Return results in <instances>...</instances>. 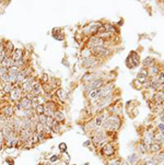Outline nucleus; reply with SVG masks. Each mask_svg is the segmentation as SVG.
Segmentation results:
<instances>
[{"mask_svg":"<svg viewBox=\"0 0 164 165\" xmlns=\"http://www.w3.org/2000/svg\"><path fill=\"white\" fill-rule=\"evenodd\" d=\"M120 127V119L117 116H109L107 118H105L103 124H102V128L105 130H109V131H117Z\"/></svg>","mask_w":164,"mask_h":165,"instance_id":"obj_1","label":"nucleus"},{"mask_svg":"<svg viewBox=\"0 0 164 165\" xmlns=\"http://www.w3.org/2000/svg\"><path fill=\"white\" fill-rule=\"evenodd\" d=\"M10 97L12 101H20L23 97V91L21 89L20 84H14L13 85V90L10 92Z\"/></svg>","mask_w":164,"mask_h":165,"instance_id":"obj_2","label":"nucleus"},{"mask_svg":"<svg viewBox=\"0 0 164 165\" xmlns=\"http://www.w3.org/2000/svg\"><path fill=\"white\" fill-rule=\"evenodd\" d=\"M103 83H104V81L102 80V79H99V78H97V79L91 81V82H89L88 84L85 85V91L91 92V91L96 90V89H101V86L103 85Z\"/></svg>","mask_w":164,"mask_h":165,"instance_id":"obj_3","label":"nucleus"},{"mask_svg":"<svg viewBox=\"0 0 164 165\" xmlns=\"http://www.w3.org/2000/svg\"><path fill=\"white\" fill-rule=\"evenodd\" d=\"M90 50H91V53H94L99 56H106L109 54V50L105 48L104 46H95V47L90 48Z\"/></svg>","mask_w":164,"mask_h":165,"instance_id":"obj_4","label":"nucleus"},{"mask_svg":"<svg viewBox=\"0 0 164 165\" xmlns=\"http://www.w3.org/2000/svg\"><path fill=\"white\" fill-rule=\"evenodd\" d=\"M19 102H20V104H21V106H22V110H32V100L27 99L26 96H23Z\"/></svg>","mask_w":164,"mask_h":165,"instance_id":"obj_5","label":"nucleus"},{"mask_svg":"<svg viewBox=\"0 0 164 165\" xmlns=\"http://www.w3.org/2000/svg\"><path fill=\"white\" fill-rule=\"evenodd\" d=\"M0 112H1V114L5 116V118H10L11 116L14 115V108L10 105L5 106V107H2V108L0 110Z\"/></svg>","mask_w":164,"mask_h":165,"instance_id":"obj_6","label":"nucleus"},{"mask_svg":"<svg viewBox=\"0 0 164 165\" xmlns=\"http://www.w3.org/2000/svg\"><path fill=\"white\" fill-rule=\"evenodd\" d=\"M102 151H103V154H104L105 156H112V155L114 154L115 149L110 143H105V144L103 145Z\"/></svg>","mask_w":164,"mask_h":165,"instance_id":"obj_7","label":"nucleus"},{"mask_svg":"<svg viewBox=\"0 0 164 165\" xmlns=\"http://www.w3.org/2000/svg\"><path fill=\"white\" fill-rule=\"evenodd\" d=\"M89 46L91 48L95 47V46H103V38L97 37V36L91 37V40H89Z\"/></svg>","mask_w":164,"mask_h":165,"instance_id":"obj_8","label":"nucleus"},{"mask_svg":"<svg viewBox=\"0 0 164 165\" xmlns=\"http://www.w3.org/2000/svg\"><path fill=\"white\" fill-rule=\"evenodd\" d=\"M11 58L13 59V61H18L23 58V50L21 48H14V50L11 54Z\"/></svg>","mask_w":164,"mask_h":165,"instance_id":"obj_9","label":"nucleus"},{"mask_svg":"<svg viewBox=\"0 0 164 165\" xmlns=\"http://www.w3.org/2000/svg\"><path fill=\"white\" fill-rule=\"evenodd\" d=\"M130 60H131V64H132V65H131V68H134V67H137V66L139 65V58H138V55H137L134 51L130 53L127 61H130Z\"/></svg>","mask_w":164,"mask_h":165,"instance_id":"obj_10","label":"nucleus"},{"mask_svg":"<svg viewBox=\"0 0 164 165\" xmlns=\"http://www.w3.org/2000/svg\"><path fill=\"white\" fill-rule=\"evenodd\" d=\"M112 89H113V85H112V84L106 85L105 88L101 89V92H99V99H103V97H105V96L109 95V93L112 92Z\"/></svg>","mask_w":164,"mask_h":165,"instance_id":"obj_11","label":"nucleus"},{"mask_svg":"<svg viewBox=\"0 0 164 165\" xmlns=\"http://www.w3.org/2000/svg\"><path fill=\"white\" fill-rule=\"evenodd\" d=\"M13 66H14V61H13V59L11 57H5V59L2 60V62H1V67L7 68V69H9V68L13 67Z\"/></svg>","mask_w":164,"mask_h":165,"instance_id":"obj_12","label":"nucleus"},{"mask_svg":"<svg viewBox=\"0 0 164 165\" xmlns=\"http://www.w3.org/2000/svg\"><path fill=\"white\" fill-rule=\"evenodd\" d=\"M96 65H97V60L95 59V58H93V57H89V58H86L84 60V67L88 68V69L89 68H93Z\"/></svg>","mask_w":164,"mask_h":165,"instance_id":"obj_13","label":"nucleus"},{"mask_svg":"<svg viewBox=\"0 0 164 165\" xmlns=\"http://www.w3.org/2000/svg\"><path fill=\"white\" fill-rule=\"evenodd\" d=\"M53 118H54V120L56 121V123L60 124V123H62V121L65 120V115H64V113H62V112H60V110H56V112L54 113Z\"/></svg>","mask_w":164,"mask_h":165,"instance_id":"obj_14","label":"nucleus"},{"mask_svg":"<svg viewBox=\"0 0 164 165\" xmlns=\"http://www.w3.org/2000/svg\"><path fill=\"white\" fill-rule=\"evenodd\" d=\"M95 79H97V75L96 73H88V75H85L83 78H82V81L83 82H91V81H93V80H95Z\"/></svg>","mask_w":164,"mask_h":165,"instance_id":"obj_15","label":"nucleus"},{"mask_svg":"<svg viewBox=\"0 0 164 165\" xmlns=\"http://www.w3.org/2000/svg\"><path fill=\"white\" fill-rule=\"evenodd\" d=\"M152 140H153V134L152 132H147L145 137H144L143 144H145L147 147H150V144L152 143Z\"/></svg>","mask_w":164,"mask_h":165,"instance_id":"obj_16","label":"nucleus"},{"mask_svg":"<svg viewBox=\"0 0 164 165\" xmlns=\"http://www.w3.org/2000/svg\"><path fill=\"white\" fill-rule=\"evenodd\" d=\"M105 119V116L104 115H99L94 120V128H99L102 127V124Z\"/></svg>","mask_w":164,"mask_h":165,"instance_id":"obj_17","label":"nucleus"},{"mask_svg":"<svg viewBox=\"0 0 164 165\" xmlns=\"http://www.w3.org/2000/svg\"><path fill=\"white\" fill-rule=\"evenodd\" d=\"M147 77H148V72L144 70V69H141V72H140L139 75H138L139 81L141 82V83L145 82V81H147Z\"/></svg>","mask_w":164,"mask_h":165,"instance_id":"obj_18","label":"nucleus"},{"mask_svg":"<svg viewBox=\"0 0 164 165\" xmlns=\"http://www.w3.org/2000/svg\"><path fill=\"white\" fill-rule=\"evenodd\" d=\"M154 100L155 102L158 103V104H161V103H163L164 102V93L163 92H158L155 96H154Z\"/></svg>","mask_w":164,"mask_h":165,"instance_id":"obj_19","label":"nucleus"},{"mask_svg":"<svg viewBox=\"0 0 164 165\" xmlns=\"http://www.w3.org/2000/svg\"><path fill=\"white\" fill-rule=\"evenodd\" d=\"M45 108H48V110H53L54 112H56V104H55L54 102H51V101H47V102H45Z\"/></svg>","mask_w":164,"mask_h":165,"instance_id":"obj_20","label":"nucleus"},{"mask_svg":"<svg viewBox=\"0 0 164 165\" xmlns=\"http://www.w3.org/2000/svg\"><path fill=\"white\" fill-rule=\"evenodd\" d=\"M99 92H101V89H96V90H93L90 92V99L94 100V99H99Z\"/></svg>","mask_w":164,"mask_h":165,"instance_id":"obj_21","label":"nucleus"},{"mask_svg":"<svg viewBox=\"0 0 164 165\" xmlns=\"http://www.w3.org/2000/svg\"><path fill=\"white\" fill-rule=\"evenodd\" d=\"M153 139L155 140V143H163L164 136L162 135V134H158V135L153 136Z\"/></svg>","mask_w":164,"mask_h":165,"instance_id":"obj_22","label":"nucleus"},{"mask_svg":"<svg viewBox=\"0 0 164 165\" xmlns=\"http://www.w3.org/2000/svg\"><path fill=\"white\" fill-rule=\"evenodd\" d=\"M149 149L151 152H159L160 151V144L159 143H155V142H152L151 144H150Z\"/></svg>","mask_w":164,"mask_h":165,"instance_id":"obj_23","label":"nucleus"},{"mask_svg":"<svg viewBox=\"0 0 164 165\" xmlns=\"http://www.w3.org/2000/svg\"><path fill=\"white\" fill-rule=\"evenodd\" d=\"M128 162L131 163V165H136L137 164V162H138V156L136 154H132L128 156Z\"/></svg>","mask_w":164,"mask_h":165,"instance_id":"obj_24","label":"nucleus"},{"mask_svg":"<svg viewBox=\"0 0 164 165\" xmlns=\"http://www.w3.org/2000/svg\"><path fill=\"white\" fill-rule=\"evenodd\" d=\"M37 119H38V123L42 124V125H46V121H47V116L42 114V115H37Z\"/></svg>","mask_w":164,"mask_h":165,"instance_id":"obj_25","label":"nucleus"},{"mask_svg":"<svg viewBox=\"0 0 164 165\" xmlns=\"http://www.w3.org/2000/svg\"><path fill=\"white\" fill-rule=\"evenodd\" d=\"M34 112L37 114V115H42V114H44V112H45V106L44 104L43 105H38L36 108L34 110Z\"/></svg>","mask_w":164,"mask_h":165,"instance_id":"obj_26","label":"nucleus"},{"mask_svg":"<svg viewBox=\"0 0 164 165\" xmlns=\"http://www.w3.org/2000/svg\"><path fill=\"white\" fill-rule=\"evenodd\" d=\"M53 36H54L56 40H62V37H61V32H60V30H57V29L53 31Z\"/></svg>","mask_w":164,"mask_h":165,"instance_id":"obj_27","label":"nucleus"},{"mask_svg":"<svg viewBox=\"0 0 164 165\" xmlns=\"http://www.w3.org/2000/svg\"><path fill=\"white\" fill-rule=\"evenodd\" d=\"M155 163L159 165L160 163H163L164 162V153H159V154L156 155V157H155Z\"/></svg>","mask_w":164,"mask_h":165,"instance_id":"obj_28","label":"nucleus"},{"mask_svg":"<svg viewBox=\"0 0 164 165\" xmlns=\"http://www.w3.org/2000/svg\"><path fill=\"white\" fill-rule=\"evenodd\" d=\"M45 134L44 131H40V132H36V136H37V140L38 142H43L45 140Z\"/></svg>","mask_w":164,"mask_h":165,"instance_id":"obj_29","label":"nucleus"},{"mask_svg":"<svg viewBox=\"0 0 164 165\" xmlns=\"http://www.w3.org/2000/svg\"><path fill=\"white\" fill-rule=\"evenodd\" d=\"M3 90H5V93H10L11 91L13 90V85L11 83H8V84H3Z\"/></svg>","mask_w":164,"mask_h":165,"instance_id":"obj_30","label":"nucleus"},{"mask_svg":"<svg viewBox=\"0 0 164 165\" xmlns=\"http://www.w3.org/2000/svg\"><path fill=\"white\" fill-rule=\"evenodd\" d=\"M58 148H59L60 152H62V153H67V149H68V147L66 144L65 142H61L59 145H58Z\"/></svg>","mask_w":164,"mask_h":165,"instance_id":"obj_31","label":"nucleus"},{"mask_svg":"<svg viewBox=\"0 0 164 165\" xmlns=\"http://www.w3.org/2000/svg\"><path fill=\"white\" fill-rule=\"evenodd\" d=\"M152 62H153V58H152V57H147V58L143 60V65L145 66V67H147V66H151Z\"/></svg>","mask_w":164,"mask_h":165,"instance_id":"obj_32","label":"nucleus"},{"mask_svg":"<svg viewBox=\"0 0 164 165\" xmlns=\"http://www.w3.org/2000/svg\"><path fill=\"white\" fill-rule=\"evenodd\" d=\"M56 95L58 96V99H59L60 101L64 100V91L61 90V89H57V91H56Z\"/></svg>","mask_w":164,"mask_h":165,"instance_id":"obj_33","label":"nucleus"},{"mask_svg":"<svg viewBox=\"0 0 164 165\" xmlns=\"http://www.w3.org/2000/svg\"><path fill=\"white\" fill-rule=\"evenodd\" d=\"M82 57H84L85 59L89 58V57H91V50L88 49V48H85V49L82 51Z\"/></svg>","mask_w":164,"mask_h":165,"instance_id":"obj_34","label":"nucleus"},{"mask_svg":"<svg viewBox=\"0 0 164 165\" xmlns=\"http://www.w3.org/2000/svg\"><path fill=\"white\" fill-rule=\"evenodd\" d=\"M59 160V156L57 154H54V155H51L49 157V162L50 163H55V162H57V161Z\"/></svg>","mask_w":164,"mask_h":165,"instance_id":"obj_35","label":"nucleus"},{"mask_svg":"<svg viewBox=\"0 0 164 165\" xmlns=\"http://www.w3.org/2000/svg\"><path fill=\"white\" fill-rule=\"evenodd\" d=\"M42 83H43V84H47V83H48V75H46V73H44V75H42Z\"/></svg>","mask_w":164,"mask_h":165,"instance_id":"obj_36","label":"nucleus"},{"mask_svg":"<svg viewBox=\"0 0 164 165\" xmlns=\"http://www.w3.org/2000/svg\"><path fill=\"white\" fill-rule=\"evenodd\" d=\"M3 144H5V137H3V135H2V132L0 131V150L2 149Z\"/></svg>","mask_w":164,"mask_h":165,"instance_id":"obj_37","label":"nucleus"},{"mask_svg":"<svg viewBox=\"0 0 164 165\" xmlns=\"http://www.w3.org/2000/svg\"><path fill=\"white\" fill-rule=\"evenodd\" d=\"M150 73L153 75H156V73H158V67H155V66L151 67V68H150Z\"/></svg>","mask_w":164,"mask_h":165,"instance_id":"obj_38","label":"nucleus"},{"mask_svg":"<svg viewBox=\"0 0 164 165\" xmlns=\"http://www.w3.org/2000/svg\"><path fill=\"white\" fill-rule=\"evenodd\" d=\"M8 75V69L1 67V68H0V77H2V75Z\"/></svg>","mask_w":164,"mask_h":165,"instance_id":"obj_39","label":"nucleus"},{"mask_svg":"<svg viewBox=\"0 0 164 165\" xmlns=\"http://www.w3.org/2000/svg\"><path fill=\"white\" fill-rule=\"evenodd\" d=\"M120 161L119 160H110L107 163V165H119Z\"/></svg>","mask_w":164,"mask_h":165,"instance_id":"obj_40","label":"nucleus"},{"mask_svg":"<svg viewBox=\"0 0 164 165\" xmlns=\"http://www.w3.org/2000/svg\"><path fill=\"white\" fill-rule=\"evenodd\" d=\"M5 57H7V54H5V50H3V51H1V53H0V64L2 62V60L5 59Z\"/></svg>","mask_w":164,"mask_h":165,"instance_id":"obj_41","label":"nucleus"},{"mask_svg":"<svg viewBox=\"0 0 164 165\" xmlns=\"http://www.w3.org/2000/svg\"><path fill=\"white\" fill-rule=\"evenodd\" d=\"M158 80H159L160 83H164V75L163 73H161V75L158 77Z\"/></svg>","mask_w":164,"mask_h":165,"instance_id":"obj_42","label":"nucleus"},{"mask_svg":"<svg viewBox=\"0 0 164 165\" xmlns=\"http://www.w3.org/2000/svg\"><path fill=\"white\" fill-rule=\"evenodd\" d=\"M9 165H14V161L12 160V159H7V161H5Z\"/></svg>","mask_w":164,"mask_h":165,"instance_id":"obj_43","label":"nucleus"},{"mask_svg":"<svg viewBox=\"0 0 164 165\" xmlns=\"http://www.w3.org/2000/svg\"><path fill=\"white\" fill-rule=\"evenodd\" d=\"M159 129L161 130V131H163V130H164V124H160V125H159Z\"/></svg>","mask_w":164,"mask_h":165,"instance_id":"obj_44","label":"nucleus"},{"mask_svg":"<svg viewBox=\"0 0 164 165\" xmlns=\"http://www.w3.org/2000/svg\"><path fill=\"white\" fill-rule=\"evenodd\" d=\"M119 165H128L126 162H124V161H120V163H119Z\"/></svg>","mask_w":164,"mask_h":165,"instance_id":"obj_45","label":"nucleus"},{"mask_svg":"<svg viewBox=\"0 0 164 165\" xmlns=\"http://www.w3.org/2000/svg\"><path fill=\"white\" fill-rule=\"evenodd\" d=\"M89 144H90V141H85V143H83L84 147H86V145H89Z\"/></svg>","mask_w":164,"mask_h":165,"instance_id":"obj_46","label":"nucleus"},{"mask_svg":"<svg viewBox=\"0 0 164 165\" xmlns=\"http://www.w3.org/2000/svg\"><path fill=\"white\" fill-rule=\"evenodd\" d=\"M0 89H1V81H0Z\"/></svg>","mask_w":164,"mask_h":165,"instance_id":"obj_47","label":"nucleus"},{"mask_svg":"<svg viewBox=\"0 0 164 165\" xmlns=\"http://www.w3.org/2000/svg\"><path fill=\"white\" fill-rule=\"evenodd\" d=\"M0 118H1V112H0Z\"/></svg>","mask_w":164,"mask_h":165,"instance_id":"obj_48","label":"nucleus"},{"mask_svg":"<svg viewBox=\"0 0 164 165\" xmlns=\"http://www.w3.org/2000/svg\"><path fill=\"white\" fill-rule=\"evenodd\" d=\"M45 165H50V164H49V163H47V164H45Z\"/></svg>","mask_w":164,"mask_h":165,"instance_id":"obj_49","label":"nucleus"},{"mask_svg":"<svg viewBox=\"0 0 164 165\" xmlns=\"http://www.w3.org/2000/svg\"><path fill=\"white\" fill-rule=\"evenodd\" d=\"M162 165H164V162H163V163H162Z\"/></svg>","mask_w":164,"mask_h":165,"instance_id":"obj_50","label":"nucleus"},{"mask_svg":"<svg viewBox=\"0 0 164 165\" xmlns=\"http://www.w3.org/2000/svg\"><path fill=\"white\" fill-rule=\"evenodd\" d=\"M0 68H1V64H0Z\"/></svg>","mask_w":164,"mask_h":165,"instance_id":"obj_51","label":"nucleus"}]
</instances>
